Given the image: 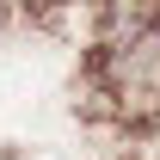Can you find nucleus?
Instances as JSON below:
<instances>
[{"instance_id":"nucleus-1","label":"nucleus","mask_w":160,"mask_h":160,"mask_svg":"<svg viewBox=\"0 0 160 160\" xmlns=\"http://www.w3.org/2000/svg\"><path fill=\"white\" fill-rule=\"evenodd\" d=\"M80 92L105 129H117L123 142H154L160 136V12L148 6L99 12L80 49Z\"/></svg>"}]
</instances>
